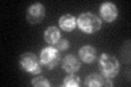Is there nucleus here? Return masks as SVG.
Here are the masks:
<instances>
[{"label":"nucleus","instance_id":"nucleus-1","mask_svg":"<svg viewBox=\"0 0 131 87\" xmlns=\"http://www.w3.org/2000/svg\"><path fill=\"white\" fill-rule=\"evenodd\" d=\"M98 69L103 76L107 78H114L119 73L120 63L116 57L104 52L98 58Z\"/></svg>","mask_w":131,"mask_h":87},{"label":"nucleus","instance_id":"nucleus-2","mask_svg":"<svg viewBox=\"0 0 131 87\" xmlns=\"http://www.w3.org/2000/svg\"><path fill=\"white\" fill-rule=\"evenodd\" d=\"M77 25L85 34H94L102 28V20L92 12H83L77 18Z\"/></svg>","mask_w":131,"mask_h":87},{"label":"nucleus","instance_id":"nucleus-3","mask_svg":"<svg viewBox=\"0 0 131 87\" xmlns=\"http://www.w3.org/2000/svg\"><path fill=\"white\" fill-rule=\"evenodd\" d=\"M19 64L22 70H24L27 73L37 75L42 72V63L40 60L37 58V56L33 52L26 51L20 56Z\"/></svg>","mask_w":131,"mask_h":87},{"label":"nucleus","instance_id":"nucleus-4","mask_svg":"<svg viewBox=\"0 0 131 87\" xmlns=\"http://www.w3.org/2000/svg\"><path fill=\"white\" fill-rule=\"evenodd\" d=\"M39 60L42 65H45L48 69H54L59 64V61L61 60V56L59 50L56 47L47 46L42 49L39 55Z\"/></svg>","mask_w":131,"mask_h":87},{"label":"nucleus","instance_id":"nucleus-5","mask_svg":"<svg viewBox=\"0 0 131 87\" xmlns=\"http://www.w3.org/2000/svg\"><path fill=\"white\" fill-rule=\"evenodd\" d=\"M46 15V9L43 3L35 2L27 8L26 11V21L30 24H38L44 20Z\"/></svg>","mask_w":131,"mask_h":87},{"label":"nucleus","instance_id":"nucleus-6","mask_svg":"<svg viewBox=\"0 0 131 87\" xmlns=\"http://www.w3.org/2000/svg\"><path fill=\"white\" fill-rule=\"evenodd\" d=\"M100 15L101 20L107 23H112L118 16V9L113 2H104L100 7Z\"/></svg>","mask_w":131,"mask_h":87},{"label":"nucleus","instance_id":"nucleus-7","mask_svg":"<svg viewBox=\"0 0 131 87\" xmlns=\"http://www.w3.org/2000/svg\"><path fill=\"white\" fill-rule=\"evenodd\" d=\"M83 84L86 87H98V86L112 87L114 83L112 82V78H107L98 73H92L85 77Z\"/></svg>","mask_w":131,"mask_h":87},{"label":"nucleus","instance_id":"nucleus-8","mask_svg":"<svg viewBox=\"0 0 131 87\" xmlns=\"http://www.w3.org/2000/svg\"><path fill=\"white\" fill-rule=\"evenodd\" d=\"M61 68L64 72L69 74H74L81 68V61L74 55H67L61 60Z\"/></svg>","mask_w":131,"mask_h":87},{"label":"nucleus","instance_id":"nucleus-9","mask_svg":"<svg viewBox=\"0 0 131 87\" xmlns=\"http://www.w3.org/2000/svg\"><path fill=\"white\" fill-rule=\"evenodd\" d=\"M79 58L86 64L93 63L97 59V50L91 45H85L79 49Z\"/></svg>","mask_w":131,"mask_h":87},{"label":"nucleus","instance_id":"nucleus-10","mask_svg":"<svg viewBox=\"0 0 131 87\" xmlns=\"http://www.w3.org/2000/svg\"><path fill=\"white\" fill-rule=\"evenodd\" d=\"M44 39L49 45H56L61 39L60 30L57 26H48L44 32Z\"/></svg>","mask_w":131,"mask_h":87},{"label":"nucleus","instance_id":"nucleus-11","mask_svg":"<svg viewBox=\"0 0 131 87\" xmlns=\"http://www.w3.org/2000/svg\"><path fill=\"white\" fill-rule=\"evenodd\" d=\"M77 26V18L72 14H63L59 19V27L64 32H72Z\"/></svg>","mask_w":131,"mask_h":87},{"label":"nucleus","instance_id":"nucleus-12","mask_svg":"<svg viewBox=\"0 0 131 87\" xmlns=\"http://www.w3.org/2000/svg\"><path fill=\"white\" fill-rule=\"evenodd\" d=\"M81 84H82L81 78L78 75H74V74H69L68 76H66L63 78V82H62V86H66V87H78Z\"/></svg>","mask_w":131,"mask_h":87},{"label":"nucleus","instance_id":"nucleus-13","mask_svg":"<svg viewBox=\"0 0 131 87\" xmlns=\"http://www.w3.org/2000/svg\"><path fill=\"white\" fill-rule=\"evenodd\" d=\"M32 86L35 87H49L50 86V83L48 82V80L44 76H36L31 81Z\"/></svg>","mask_w":131,"mask_h":87},{"label":"nucleus","instance_id":"nucleus-14","mask_svg":"<svg viewBox=\"0 0 131 87\" xmlns=\"http://www.w3.org/2000/svg\"><path fill=\"white\" fill-rule=\"evenodd\" d=\"M70 47V43H69L68 39H64V38H61L58 43L56 44V48L58 49L59 51H62V50H67Z\"/></svg>","mask_w":131,"mask_h":87}]
</instances>
